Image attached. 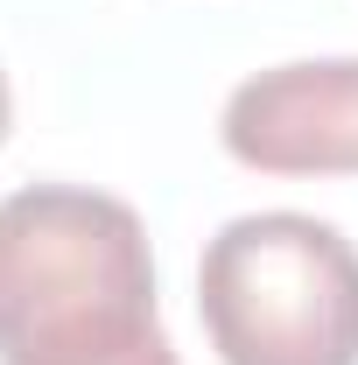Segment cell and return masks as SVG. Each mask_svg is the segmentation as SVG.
I'll use <instances>...</instances> for the list:
<instances>
[{"label": "cell", "instance_id": "obj_5", "mask_svg": "<svg viewBox=\"0 0 358 365\" xmlns=\"http://www.w3.org/2000/svg\"><path fill=\"white\" fill-rule=\"evenodd\" d=\"M7 127H14V91H7V71H0V140H7Z\"/></svg>", "mask_w": 358, "mask_h": 365}, {"label": "cell", "instance_id": "obj_1", "mask_svg": "<svg viewBox=\"0 0 358 365\" xmlns=\"http://www.w3.org/2000/svg\"><path fill=\"white\" fill-rule=\"evenodd\" d=\"M155 330V253L134 204L78 182L0 197V365H113Z\"/></svg>", "mask_w": 358, "mask_h": 365}, {"label": "cell", "instance_id": "obj_4", "mask_svg": "<svg viewBox=\"0 0 358 365\" xmlns=\"http://www.w3.org/2000/svg\"><path fill=\"white\" fill-rule=\"evenodd\" d=\"M113 365H183V359H176V344H169V337H162V330H155V337H148V344H134V351H127V359H113Z\"/></svg>", "mask_w": 358, "mask_h": 365}, {"label": "cell", "instance_id": "obj_3", "mask_svg": "<svg viewBox=\"0 0 358 365\" xmlns=\"http://www.w3.org/2000/svg\"><path fill=\"white\" fill-rule=\"evenodd\" d=\"M218 140L260 176H358V56L274 63L225 98Z\"/></svg>", "mask_w": 358, "mask_h": 365}, {"label": "cell", "instance_id": "obj_2", "mask_svg": "<svg viewBox=\"0 0 358 365\" xmlns=\"http://www.w3.org/2000/svg\"><path fill=\"white\" fill-rule=\"evenodd\" d=\"M218 365H358V246L310 211H246L197 267Z\"/></svg>", "mask_w": 358, "mask_h": 365}]
</instances>
